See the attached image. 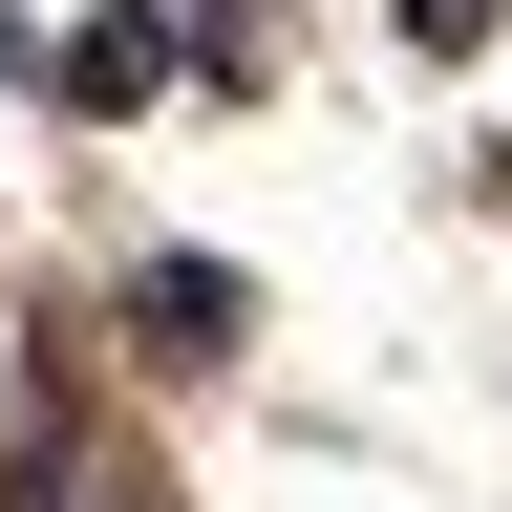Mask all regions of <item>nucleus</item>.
Returning <instances> with one entry per match:
<instances>
[{"mask_svg": "<svg viewBox=\"0 0 512 512\" xmlns=\"http://www.w3.org/2000/svg\"><path fill=\"white\" fill-rule=\"evenodd\" d=\"M128 342H150V363H192V384H214L235 342H256V278H235V256H128Z\"/></svg>", "mask_w": 512, "mask_h": 512, "instance_id": "nucleus-1", "label": "nucleus"}, {"mask_svg": "<svg viewBox=\"0 0 512 512\" xmlns=\"http://www.w3.org/2000/svg\"><path fill=\"white\" fill-rule=\"evenodd\" d=\"M0 86H43V22H22V0H0Z\"/></svg>", "mask_w": 512, "mask_h": 512, "instance_id": "nucleus-4", "label": "nucleus"}, {"mask_svg": "<svg viewBox=\"0 0 512 512\" xmlns=\"http://www.w3.org/2000/svg\"><path fill=\"white\" fill-rule=\"evenodd\" d=\"M43 86H64V107H150V86H171V22H150V0H86V22L43 43Z\"/></svg>", "mask_w": 512, "mask_h": 512, "instance_id": "nucleus-2", "label": "nucleus"}, {"mask_svg": "<svg viewBox=\"0 0 512 512\" xmlns=\"http://www.w3.org/2000/svg\"><path fill=\"white\" fill-rule=\"evenodd\" d=\"M406 43H427V64H491V43H512V0H406Z\"/></svg>", "mask_w": 512, "mask_h": 512, "instance_id": "nucleus-3", "label": "nucleus"}]
</instances>
